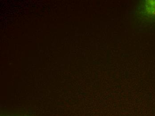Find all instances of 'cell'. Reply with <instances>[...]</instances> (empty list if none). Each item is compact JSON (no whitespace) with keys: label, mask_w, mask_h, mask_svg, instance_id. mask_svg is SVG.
<instances>
[{"label":"cell","mask_w":155,"mask_h":116,"mask_svg":"<svg viewBox=\"0 0 155 116\" xmlns=\"http://www.w3.org/2000/svg\"><path fill=\"white\" fill-rule=\"evenodd\" d=\"M143 6L144 12L147 16L155 17V1H146Z\"/></svg>","instance_id":"obj_1"}]
</instances>
